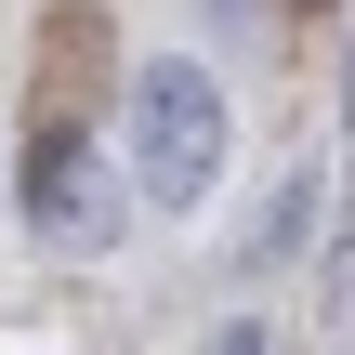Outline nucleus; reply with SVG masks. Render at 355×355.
Returning <instances> with one entry per match:
<instances>
[{
	"mask_svg": "<svg viewBox=\"0 0 355 355\" xmlns=\"http://www.w3.org/2000/svg\"><path fill=\"white\" fill-rule=\"evenodd\" d=\"M13 184H26V224H40L53 250H105L119 211H132V184H119V158H105L92 132H40Z\"/></svg>",
	"mask_w": 355,
	"mask_h": 355,
	"instance_id": "2",
	"label": "nucleus"
},
{
	"mask_svg": "<svg viewBox=\"0 0 355 355\" xmlns=\"http://www.w3.org/2000/svg\"><path fill=\"white\" fill-rule=\"evenodd\" d=\"M303 224H316V171H277V198L250 211V250H237V263H290Z\"/></svg>",
	"mask_w": 355,
	"mask_h": 355,
	"instance_id": "3",
	"label": "nucleus"
},
{
	"mask_svg": "<svg viewBox=\"0 0 355 355\" xmlns=\"http://www.w3.org/2000/svg\"><path fill=\"white\" fill-rule=\"evenodd\" d=\"M211 171H224V92H211V66L158 53L132 79V184L158 211H184V198H211Z\"/></svg>",
	"mask_w": 355,
	"mask_h": 355,
	"instance_id": "1",
	"label": "nucleus"
},
{
	"mask_svg": "<svg viewBox=\"0 0 355 355\" xmlns=\"http://www.w3.org/2000/svg\"><path fill=\"white\" fill-rule=\"evenodd\" d=\"M343 119H355V66H343Z\"/></svg>",
	"mask_w": 355,
	"mask_h": 355,
	"instance_id": "4",
	"label": "nucleus"
}]
</instances>
